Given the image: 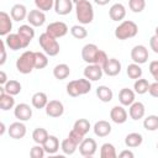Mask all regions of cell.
Segmentation results:
<instances>
[{
  "label": "cell",
  "instance_id": "44",
  "mask_svg": "<svg viewBox=\"0 0 158 158\" xmlns=\"http://www.w3.org/2000/svg\"><path fill=\"white\" fill-rule=\"evenodd\" d=\"M44 154H46V151H44L43 146L42 144H38V143H36L31 148V151H30V157L31 158H43Z\"/></svg>",
  "mask_w": 158,
  "mask_h": 158
},
{
  "label": "cell",
  "instance_id": "24",
  "mask_svg": "<svg viewBox=\"0 0 158 158\" xmlns=\"http://www.w3.org/2000/svg\"><path fill=\"white\" fill-rule=\"evenodd\" d=\"M27 7L23 4H15L10 10V16L12 17L14 21H23L25 19H27Z\"/></svg>",
  "mask_w": 158,
  "mask_h": 158
},
{
  "label": "cell",
  "instance_id": "46",
  "mask_svg": "<svg viewBox=\"0 0 158 158\" xmlns=\"http://www.w3.org/2000/svg\"><path fill=\"white\" fill-rule=\"evenodd\" d=\"M149 47L151 49L158 54V36L157 35H153L151 38H149Z\"/></svg>",
  "mask_w": 158,
  "mask_h": 158
},
{
  "label": "cell",
  "instance_id": "51",
  "mask_svg": "<svg viewBox=\"0 0 158 158\" xmlns=\"http://www.w3.org/2000/svg\"><path fill=\"white\" fill-rule=\"evenodd\" d=\"M7 83V77H6V73L4 70L0 72V84L1 85H5Z\"/></svg>",
  "mask_w": 158,
  "mask_h": 158
},
{
  "label": "cell",
  "instance_id": "53",
  "mask_svg": "<svg viewBox=\"0 0 158 158\" xmlns=\"http://www.w3.org/2000/svg\"><path fill=\"white\" fill-rule=\"evenodd\" d=\"M0 126H1V130H0V135L2 136V135L5 133V123H4V122H1V123H0Z\"/></svg>",
  "mask_w": 158,
  "mask_h": 158
},
{
  "label": "cell",
  "instance_id": "26",
  "mask_svg": "<svg viewBox=\"0 0 158 158\" xmlns=\"http://www.w3.org/2000/svg\"><path fill=\"white\" fill-rule=\"evenodd\" d=\"M135 98H136L135 90L128 88H122L118 93V101L123 106H130L132 102H135Z\"/></svg>",
  "mask_w": 158,
  "mask_h": 158
},
{
  "label": "cell",
  "instance_id": "9",
  "mask_svg": "<svg viewBox=\"0 0 158 158\" xmlns=\"http://www.w3.org/2000/svg\"><path fill=\"white\" fill-rule=\"evenodd\" d=\"M44 110H46V115L53 118L60 117L64 114V106L59 100H49Z\"/></svg>",
  "mask_w": 158,
  "mask_h": 158
},
{
  "label": "cell",
  "instance_id": "37",
  "mask_svg": "<svg viewBox=\"0 0 158 158\" xmlns=\"http://www.w3.org/2000/svg\"><path fill=\"white\" fill-rule=\"evenodd\" d=\"M126 73H127V75H128L130 79H135V80L142 78V74H143L142 68H141L139 64H137V63H131V64H128V65H127V69H126Z\"/></svg>",
  "mask_w": 158,
  "mask_h": 158
},
{
  "label": "cell",
  "instance_id": "54",
  "mask_svg": "<svg viewBox=\"0 0 158 158\" xmlns=\"http://www.w3.org/2000/svg\"><path fill=\"white\" fill-rule=\"evenodd\" d=\"M153 78H154V81H158V73L156 75H153Z\"/></svg>",
  "mask_w": 158,
  "mask_h": 158
},
{
  "label": "cell",
  "instance_id": "47",
  "mask_svg": "<svg viewBox=\"0 0 158 158\" xmlns=\"http://www.w3.org/2000/svg\"><path fill=\"white\" fill-rule=\"evenodd\" d=\"M148 93H149L151 96H153V98H158V81H154V83L149 84Z\"/></svg>",
  "mask_w": 158,
  "mask_h": 158
},
{
  "label": "cell",
  "instance_id": "41",
  "mask_svg": "<svg viewBox=\"0 0 158 158\" xmlns=\"http://www.w3.org/2000/svg\"><path fill=\"white\" fill-rule=\"evenodd\" d=\"M70 33L77 40H84L88 36V31L83 25H74L70 28Z\"/></svg>",
  "mask_w": 158,
  "mask_h": 158
},
{
  "label": "cell",
  "instance_id": "33",
  "mask_svg": "<svg viewBox=\"0 0 158 158\" xmlns=\"http://www.w3.org/2000/svg\"><path fill=\"white\" fill-rule=\"evenodd\" d=\"M2 86H4V89H5V91H6L7 94L14 95V96H15V95H19V94L21 93V89H22L20 81H17V80H15V79L7 80V83H6L5 85H2Z\"/></svg>",
  "mask_w": 158,
  "mask_h": 158
},
{
  "label": "cell",
  "instance_id": "49",
  "mask_svg": "<svg viewBox=\"0 0 158 158\" xmlns=\"http://www.w3.org/2000/svg\"><path fill=\"white\" fill-rule=\"evenodd\" d=\"M149 73L152 74V77L158 73V60H152L149 63Z\"/></svg>",
  "mask_w": 158,
  "mask_h": 158
},
{
  "label": "cell",
  "instance_id": "21",
  "mask_svg": "<svg viewBox=\"0 0 158 158\" xmlns=\"http://www.w3.org/2000/svg\"><path fill=\"white\" fill-rule=\"evenodd\" d=\"M12 30V17L5 12H0V36H7Z\"/></svg>",
  "mask_w": 158,
  "mask_h": 158
},
{
  "label": "cell",
  "instance_id": "27",
  "mask_svg": "<svg viewBox=\"0 0 158 158\" xmlns=\"http://www.w3.org/2000/svg\"><path fill=\"white\" fill-rule=\"evenodd\" d=\"M31 102H32V106L35 109H44L48 104V98H47V94L43 93V91H37L32 95L31 98Z\"/></svg>",
  "mask_w": 158,
  "mask_h": 158
},
{
  "label": "cell",
  "instance_id": "38",
  "mask_svg": "<svg viewBox=\"0 0 158 158\" xmlns=\"http://www.w3.org/2000/svg\"><path fill=\"white\" fill-rule=\"evenodd\" d=\"M148 88H149V83H148L147 79L139 78V79H136V80H135L133 90H135L136 94H138V95H143V94L148 93Z\"/></svg>",
  "mask_w": 158,
  "mask_h": 158
},
{
  "label": "cell",
  "instance_id": "8",
  "mask_svg": "<svg viewBox=\"0 0 158 158\" xmlns=\"http://www.w3.org/2000/svg\"><path fill=\"white\" fill-rule=\"evenodd\" d=\"M149 53L146 46L143 44H136L132 49H131V59L133 60V63L137 64H144L148 60Z\"/></svg>",
  "mask_w": 158,
  "mask_h": 158
},
{
  "label": "cell",
  "instance_id": "2",
  "mask_svg": "<svg viewBox=\"0 0 158 158\" xmlns=\"http://www.w3.org/2000/svg\"><path fill=\"white\" fill-rule=\"evenodd\" d=\"M75 15L80 25H89L94 20V7L88 0H83L75 4Z\"/></svg>",
  "mask_w": 158,
  "mask_h": 158
},
{
  "label": "cell",
  "instance_id": "45",
  "mask_svg": "<svg viewBox=\"0 0 158 158\" xmlns=\"http://www.w3.org/2000/svg\"><path fill=\"white\" fill-rule=\"evenodd\" d=\"M68 137H69L70 139H73V141H74V142H75L78 146H79V144L81 143V141L84 139V136H83V135H80L78 131H75L74 128H72V131L69 132Z\"/></svg>",
  "mask_w": 158,
  "mask_h": 158
},
{
  "label": "cell",
  "instance_id": "34",
  "mask_svg": "<svg viewBox=\"0 0 158 158\" xmlns=\"http://www.w3.org/2000/svg\"><path fill=\"white\" fill-rule=\"evenodd\" d=\"M73 128H74L75 131H78L80 135L85 136V135H86V133L90 131L91 126H90L89 120H86V118H78V120L74 122Z\"/></svg>",
  "mask_w": 158,
  "mask_h": 158
},
{
  "label": "cell",
  "instance_id": "48",
  "mask_svg": "<svg viewBox=\"0 0 158 158\" xmlns=\"http://www.w3.org/2000/svg\"><path fill=\"white\" fill-rule=\"evenodd\" d=\"M5 41L1 40V59H0V65H4L6 62V51H5Z\"/></svg>",
  "mask_w": 158,
  "mask_h": 158
},
{
  "label": "cell",
  "instance_id": "32",
  "mask_svg": "<svg viewBox=\"0 0 158 158\" xmlns=\"http://www.w3.org/2000/svg\"><path fill=\"white\" fill-rule=\"evenodd\" d=\"M78 147H79V146H78L73 139H70L69 137H67L65 139H63L62 143H60V149H62V152H63L64 154H67V156L74 154V152L77 151Z\"/></svg>",
  "mask_w": 158,
  "mask_h": 158
},
{
  "label": "cell",
  "instance_id": "3",
  "mask_svg": "<svg viewBox=\"0 0 158 158\" xmlns=\"http://www.w3.org/2000/svg\"><path fill=\"white\" fill-rule=\"evenodd\" d=\"M137 33H138V26L136 22H133L131 20L121 21V23L115 28V37L121 41L133 38Z\"/></svg>",
  "mask_w": 158,
  "mask_h": 158
},
{
  "label": "cell",
  "instance_id": "13",
  "mask_svg": "<svg viewBox=\"0 0 158 158\" xmlns=\"http://www.w3.org/2000/svg\"><path fill=\"white\" fill-rule=\"evenodd\" d=\"M26 126L23 123V121H16V122H12L9 128H7V133L11 138L14 139H21L26 136Z\"/></svg>",
  "mask_w": 158,
  "mask_h": 158
},
{
  "label": "cell",
  "instance_id": "56",
  "mask_svg": "<svg viewBox=\"0 0 158 158\" xmlns=\"http://www.w3.org/2000/svg\"><path fill=\"white\" fill-rule=\"evenodd\" d=\"M154 35H157L158 36V26L156 27V30H154Z\"/></svg>",
  "mask_w": 158,
  "mask_h": 158
},
{
  "label": "cell",
  "instance_id": "29",
  "mask_svg": "<svg viewBox=\"0 0 158 158\" xmlns=\"http://www.w3.org/2000/svg\"><path fill=\"white\" fill-rule=\"evenodd\" d=\"M143 142V136L138 132H131L125 137V144L128 148H136L139 147Z\"/></svg>",
  "mask_w": 158,
  "mask_h": 158
},
{
  "label": "cell",
  "instance_id": "35",
  "mask_svg": "<svg viewBox=\"0 0 158 158\" xmlns=\"http://www.w3.org/2000/svg\"><path fill=\"white\" fill-rule=\"evenodd\" d=\"M48 136L49 135H48L47 130L43 127H37L32 132V139L35 143H38V144H43L46 142V139L48 138Z\"/></svg>",
  "mask_w": 158,
  "mask_h": 158
},
{
  "label": "cell",
  "instance_id": "14",
  "mask_svg": "<svg viewBox=\"0 0 158 158\" xmlns=\"http://www.w3.org/2000/svg\"><path fill=\"white\" fill-rule=\"evenodd\" d=\"M83 74L90 81H96V80H100L102 78L104 70H102V67H100L98 64H88L84 68Z\"/></svg>",
  "mask_w": 158,
  "mask_h": 158
},
{
  "label": "cell",
  "instance_id": "36",
  "mask_svg": "<svg viewBox=\"0 0 158 158\" xmlns=\"http://www.w3.org/2000/svg\"><path fill=\"white\" fill-rule=\"evenodd\" d=\"M100 157L101 158H116V148L112 143H104L100 148Z\"/></svg>",
  "mask_w": 158,
  "mask_h": 158
},
{
  "label": "cell",
  "instance_id": "18",
  "mask_svg": "<svg viewBox=\"0 0 158 158\" xmlns=\"http://www.w3.org/2000/svg\"><path fill=\"white\" fill-rule=\"evenodd\" d=\"M17 33L20 35L25 48L30 44V42L35 37V30H33V26H31V25H21L17 30Z\"/></svg>",
  "mask_w": 158,
  "mask_h": 158
},
{
  "label": "cell",
  "instance_id": "23",
  "mask_svg": "<svg viewBox=\"0 0 158 158\" xmlns=\"http://www.w3.org/2000/svg\"><path fill=\"white\" fill-rule=\"evenodd\" d=\"M72 0H54V11L60 16H65L73 11Z\"/></svg>",
  "mask_w": 158,
  "mask_h": 158
},
{
  "label": "cell",
  "instance_id": "31",
  "mask_svg": "<svg viewBox=\"0 0 158 158\" xmlns=\"http://www.w3.org/2000/svg\"><path fill=\"white\" fill-rule=\"evenodd\" d=\"M96 96L102 102H110L112 100V98H114V93L109 86L100 85V86L96 88Z\"/></svg>",
  "mask_w": 158,
  "mask_h": 158
},
{
  "label": "cell",
  "instance_id": "22",
  "mask_svg": "<svg viewBox=\"0 0 158 158\" xmlns=\"http://www.w3.org/2000/svg\"><path fill=\"white\" fill-rule=\"evenodd\" d=\"M4 41H5L6 47H9L11 51H19V49L25 48L23 42H22V40L17 32L16 33H9L7 36H5Z\"/></svg>",
  "mask_w": 158,
  "mask_h": 158
},
{
  "label": "cell",
  "instance_id": "30",
  "mask_svg": "<svg viewBox=\"0 0 158 158\" xmlns=\"http://www.w3.org/2000/svg\"><path fill=\"white\" fill-rule=\"evenodd\" d=\"M70 74V68L65 63H59L53 68V77L58 80H64L69 77Z\"/></svg>",
  "mask_w": 158,
  "mask_h": 158
},
{
  "label": "cell",
  "instance_id": "20",
  "mask_svg": "<svg viewBox=\"0 0 158 158\" xmlns=\"http://www.w3.org/2000/svg\"><path fill=\"white\" fill-rule=\"evenodd\" d=\"M109 16L112 21H123L125 16H126V7L125 5H122L121 2H116L114 5H111V7L109 9Z\"/></svg>",
  "mask_w": 158,
  "mask_h": 158
},
{
  "label": "cell",
  "instance_id": "39",
  "mask_svg": "<svg viewBox=\"0 0 158 158\" xmlns=\"http://www.w3.org/2000/svg\"><path fill=\"white\" fill-rule=\"evenodd\" d=\"M143 127L147 131H157L158 130V115H148L143 120Z\"/></svg>",
  "mask_w": 158,
  "mask_h": 158
},
{
  "label": "cell",
  "instance_id": "5",
  "mask_svg": "<svg viewBox=\"0 0 158 158\" xmlns=\"http://www.w3.org/2000/svg\"><path fill=\"white\" fill-rule=\"evenodd\" d=\"M16 69L21 74H30L35 68V52L25 51L16 59Z\"/></svg>",
  "mask_w": 158,
  "mask_h": 158
},
{
  "label": "cell",
  "instance_id": "19",
  "mask_svg": "<svg viewBox=\"0 0 158 158\" xmlns=\"http://www.w3.org/2000/svg\"><path fill=\"white\" fill-rule=\"evenodd\" d=\"M15 107V99L14 95H10L5 91L4 86H0V109L2 111H9Z\"/></svg>",
  "mask_w": 158,
  "mask_h": 158
},
{
  "label": "cell",
  "instance_id": "57",
  "mask_svg": "<svg viewBox=\"0 0 158 158\" xmlns=\"http://www.w3.org/2000/svg\"><path fill=\"white\" fill-rule=\"evenodd\" d=\"M157 149H158V143H157Z\"/></svg>",
  "mask_w": 158,
  "mask_h": 158
},
{
  "label": "cell",
  "instance_id": "15",
  "mask_svg": "<svg viewBox=\"0 0 158 158\" xmlns=\"http://www.w3.org/2000/svg\"><path fill=\"white\" fill-rule=\"evenodd\" d=\"M27 21L33 27H41L46 22V15L43 11H41L38 9L30 10L28 15H27Z\"/></svg>",
  "mask_w": 158,
  "mask_h": 158
},
{
  "label": "cell",
  "instance_id": "16",
  "mask_svg": "<svg viewBox=\"0 0 158 158\" xmlns=\"http://www.w3.org/2000/svg\"><path fill=\"white\" fill-rule=\"evenodd\" d=\"M102 70H104V74L109 77H116L121 72V62L116 58H109L105 65L102 67Z\"/></svg>",
  "mask_w": 158,
  "mask_h": 158
},
{
  "label": "cell",
  "instance_id": "40",
  "mask_svg": "<svg viewBox=\"0 0 158 158\" xmlns=\"http://www.w3.org/2000/svg\"><path fill=\"white\" fill-rule=\"evenodd\" d=\"M48 65V56L44 52H35V68L43 69Z\"/></svg>",
  "mask_w": 158,
  "mask_h": 158
},
{
  "label": "cell",
  "instance_id": "7",
  "mask_svg": "<svg viewBox=\"0 0 158 158\" xmlns=\"http://www.w3.org/2000/svg\"><path fill=\"white\" fill-rule=\"evenodd\" d=\"M69 28L67 26L65 22L63 21H54V22H51L47 27H46V31L49 36L54 37V38H60V37H64L67 33H68Z\"/></svg>",
  "mask_w": 158,
  "mask_h": 158
},
{
  "label": "cell",
  "instance_id": "4",
  "mask_svg": "<svg viewBox=\"0 0 158 158\" xmlns=\"http://www.w3.org/2000/svg\"><path fill=\"white\" fill-rule=\"evenodd\" d=\"M38 43H40L41 48L43 49V52L49 57H56L60 51V47H59L57 38L49 36L47 32H43L42 35H40Z\"/></svg>",
  "mask_w": 158,
  "mask_h": 158
},
{
  "label": "cell",
  "instance_id": "10",
  "mask_svg": "<svg viewBox=\"0 0 158 158\" xmlns=\"http://www.w3.org/2000/svg\"><path fill=\"white\" fill-rule=\"evenodd\" d=\"M96 148H98V144L95 142L94 138H84L81 141V143L79 144V153L83 156V157H93L96 152Z\"/></svg>",
  "mask_w": 158,
  "mask_h": 158
},
{
  "label": "cell",
  "instance_id": "1",
  "mask_svg": "<svg viewBox=\"0 0 158 158\" xmlns=\"http://www.w3.org/2000/svg\"><path fill=\"white\" fill-rule=\"evenodd\" d=\"M91 90V81L89 79L80 78L75 80H70L67 84V94L72 98H78L80 95H85Z\"/></svg>",
  "mask_w": 158,
  "mask_h": 158
},
{
  "label": "cell",
  "instance_id": "17",
  "mask_svg": "<svg viewBox=\"0 0 158 158\" xmlns=\"http://www.w3.org/2000/svg\"><path fill=\"white\" fill-rule=\"evenodd\" d=\"M144 114H146V107H144V104L141 102V101H135L130 105V109H128V115L133 120V121H138L141 118L144 117Z\"/></svg>",
  "mask_w": 158,
  "mask_h": 158
},
{
  "label": "cell",
  "instance_id": "12",
  "mask_svg": "<svg viewBox=\"0 0 158 158\" xmlns=\"http://www.w3.org/2000/svg\"><path fill=\"white\" fill-rule=\"evenodd\" d=\"M127 117H128V114L123 107V105H116L110 110V118L112 122L117 125L125 123L127 121Z\"/></svg>",
  "mask_w": 158,
  "mask_h": 158
},
{
  "label": "cell",
  "instance_id": "25",
  "mask_svg": "<svg viewBox=\"0 0 158 158\" xmlns=\"http://www.w3.org/2000/svg\"><path fill=\"white\" fill-rule=\"evenodd\" d=\"M93 130H94V133H95L98 137H106V136H109V135L111 133L112 127H111V125H110L109 121L100 120V121H96V122H95Z\"/></svg>",
  "mask_w": 158,
  "mask_h": 158
},
{
  "label": "cell",
  "instance_id": "52",
  "mask_svg": "<svg viewBox=\"0 0 158 158\" xmlns=\"http://www.w3.org/2000/svg\"><path fill=\"white\" fill-rule=\"evenodd\" d=\"M110 1H111V0H94V2L98 4V5H100V6H105V5H107Z\"/></svg>",
  "mask_w": 158,
  "mask_h": 158
},
{
  "label": "cell",
  "instance_id": "28",
  "mask_svg": "<svg viewBox=\"0 0 158 158\" xmlns=\"http://www.w3.org/2000/svg\"><path fill=\"white\" fill-rule=\"evenodd\" d=\"M42 146H43L46 153H48V154H56L58 152V149H59V139L56 136L49 135L48 138L46 139V142Z\"/></svg>",
  "mask_w": 158,
  "mask_h": 158
},
{
  "label": "cell",
  "instance_id": "42",
  "mask_svg": "<svg viewBox=\"0 0 158 158\" xmlns=\"http://www.w3.org/2000/svg\"><path fill=\"white\" fill-rule=\"evenodd\" d=\"M128 7L132 12L139 14L146 7V0H128Z\"/></svg>",
  "mask_w": 158,
  "mask_h": 158
},
{
  "label": "cell",
  "instance_id": "11",
  "mask_svg": "<svg viewBox=\"0 0 158 158\" xmlns=\"http://www.w3.org/2000/svg\"><path fill=\"white\" fill-rule=\"evenodd\" d=\"M14 115L19 121H28L32 117V109L28 104L21 102L14 107Z\"/></svg>",
  "mask_w": 158,
  "mask_h": 158
},
{
  "label": "cell",
  "instance_id": "55",
  "mask_svg": "<svg viewBox=\"0 0 158 158\" xmlns=\"http://www.w3.org/2000/svg\"><path fill=\"white\" fill-rule=\"evenodd\" d=\"M74 4H78V2H80V1H83V0H72Z\"/></svg>",
  "mask_w": 158,
  "mask_h": 158
},
{
  "label": "cell",
  "instance_id": "43",
  "mask_svg": "<svg viewBox=\"0 0 158 158\" xmlns=\"http://www.w3.org/2000/svg\"><path fill=\"white\" fill-rule=\"evenodd\" d=\"M35 5L38 10L46 12L52 10V7H54V0H33Z\"/></svg>",
  "mask_w": 158,
  "mask_h": 158
},
{
  "label": "cell",
  "instance_id": "6",
  "mask_svg": "<svg viewBox=\"0 0 158 158\" xmlns=\"http://www.w3.org/2000/svg\"><path fill=\"white\" fill-rule=\"evenodd\" d=\"M99 53H100V48L94 43H86L81 48V58L86 64H95Z\"/></svg>",
  "mask_w": 158,
  "mask_h": 158
},
{
  "label": "cell",
  "instance_id": "50",
  "mask_svg": "<svg viewBox=\"0 0 158 158\" xmlns=\"http://www.w3.org/2000/svg\"><path fill=\"white\" fill-rule=\"evenodd\" d=\"M118 157H120V158H133L135 154H133L132 151H130V149H125V151H121V152L118 153Z\"/></svg>",
  "mask_w": 158,
  "mask_h": 158
}]
</instances>
